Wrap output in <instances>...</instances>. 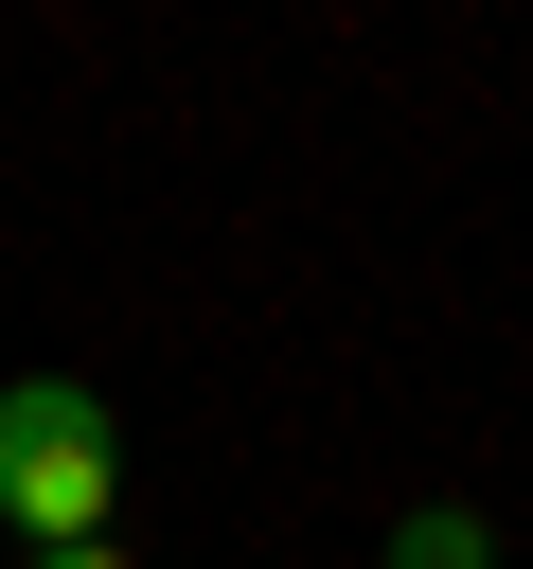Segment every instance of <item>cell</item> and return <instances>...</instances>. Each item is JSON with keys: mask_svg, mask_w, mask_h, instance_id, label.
Returning a JSON list of instances; mask_svg holds the SVG:
<instances>
[{"mask_svg": "<svg viewBox=\"0 0 533 569\" xmlns=\"http://www.w3.org/2000/svg\"><path fill=\"white\" fill-rule=\"evenodd\" d=\"M107 498H124V427H107V391L18 373V391H0V516H18V551H89Z\"/></svg>", "mask_w": 533, "mask_h": 569, "instance_id": "1", "label": "cell"}, {"mask_svg": "<svg viewBox=\"0 0 533 569\" xmlns=\"http://www.w3.org/2000/svg\"><path fill=\"white\" fill-rule=\"evenodd\" d=\"M391 569H480V516H409V533H391Z\"/></svg>", "mask_w": 533, "mask_h": 569, "instance_id": "2", "label": "cell"}, {"mask_svg": "<svg viewBox=\"0 0 533 569\" xmlns=\"http://www.w3.org/2000/svg\"><path fill=\"white\" fill-rule=\"evenodd\" d=\"M36 569H124V551H107V533H89V551H36Z\"/></svg>", "mask_w": 533, "mask_h": 569, "instance_id": "3", "label": "cell"}]
</instances>
